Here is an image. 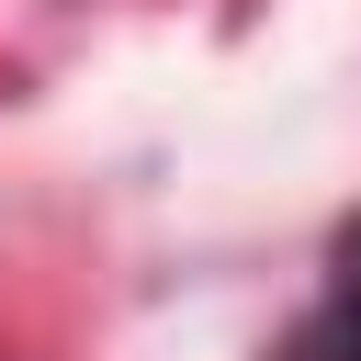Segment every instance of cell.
Instances as JSON below:
<instances>
[{
    "label": "cell",
    "mask_w": 361,
    "mask_h": 361,
    "mask_svg": "<svg viewBox=\"0 0 361 361\" xmlns=\"http://www.w3.org/2000/svg\"><path fill=\"white\" fill-rule=\"evenodd\" d=\"M271 361H361V226H338L327 282H316V305L282 327V350H271Z\"/></svg>",
    "instance_id": "obj_1"
}]
</instances>
